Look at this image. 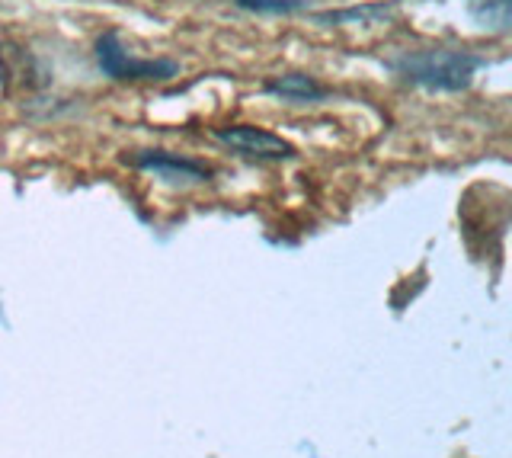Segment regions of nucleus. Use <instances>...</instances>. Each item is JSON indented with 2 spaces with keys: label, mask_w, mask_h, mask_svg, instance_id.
Here are the masks:
<instances>
[{
  "label": "nucleus",
  "mask_w": 512,
  "mask_h": 458,
  "mask_svg": "<svg viewBox=\"0 0 512 458\" xmlns=\"http://www.w3.org/2000/svg\"><path fill=\"white\" fill-rule=\"evenodd\" d=\"M484 65L471 52H455V49H420V52H404L388 61V68L413 87L426 90H464L471 84L474 71Z\"/></svg>",
  "instance_id": "1"
},
{
  "label": "nucleus",
  "mask_w": 512,
  "mask_h": 458,
  "mask_svg": "<svg viewBox=\"0 0 512 458\" xmlns=\"http://www.w3.org/2000/svg\"><path fill=\"white\" fill-rule=\"evenodd\" d=\"M96 61L112 77V81H148L160 84L180 74V65L170 58H135L125 49V42L116 33H103L96 39Z\"/></svg>",
  "instance_id": "2"
},
{
  "label": "nucleus",
  "mask_w": 512,
  "mask_h": 458,
  "mask_svg": "<svg viewBox=\"0 0 512 458\" xmlns=\"http://www.w3.org/2000/svg\"><path fill=\"white\" fill-rule=\"evenodd\" d=\"M215 138L231 151L253 157V161H288V157H295V148L282 135L266 132L260 125H224L215 132Z\"/></svg>",
  "instance_id": "3"
},
{
  "label": "nucleus",
  "mask_w": 512,
  "mask_h": 458,
  "mask_svg": "<svg viewBox=\"0 0 512 458\" xmlns=\"http://www.w3.org/2000/svg\"><path fill=\"white\" fill-rule=\"evenodd\" d=\"M128 164H135L141 170H157L170 180H208L212 177V167L196 161V157H183V154H170V151H141L128 157Z\"/></svg>",
  "instance_id": "4"
},
{
  "label": "nucleus",
  "mask_w": 512,
  "mask_h": 458,
  "mask_svg": "<svg viewBox=\"0 0 512 458\" xmlns=\"http://www.w3.org/2000/svg\"><path fill=\"white\" fill-rule=\"evenodd\" d=\"M266 93H276L282 100H298V103H314L327 97V87H320L314 77L308 74H282L272 77V81L263 84Z\"/></svg>",
  "instance_id": "5"
},
{
  "label": "nucleus",
  "mask_w": 512,
  "mask_h": 458,
  "mask_svg": "<svg viewBox=\"0 0 512 458\" xmlns=\"http://www.w3.org/2000/svg\"><path fill=\"white\" fill-rule=\"evenodd\" d=\"M468 13L477 26L493 33H512V0H471Z\"/></svg>",
  "instance_id": "6"
},
{
  "label": "nucleus",
  "mask_w": 512,
  "mask_h": 458,
  "mask_svg": "<svg viewBox=\"0 0 512 458\" xmlns=\"http://www.w3.org/2000/svg\"><path fill=\"white\" fill-rule=\"evenodd\" d=\"M394 10V4H368L359 10H336V13H320V23H346V20H378V17H388Z\"/></svg>",
  "instance_id": "7"
},
{
  "label": "nucleus",
  "mask_w": 512,
  "mask_h": 458,
  "mask_svg": "<svg viewBox=\"0 0 512 458\" xmlns=\"http://www.w3.org/2000/svg\"><path fill=\"white\" fill-rule=\"evenodd\" d=\"M237 7L253 13H295L301 10V0H237Z\"/></svg>",
  "instance_id": "8"
}]
</instances>
